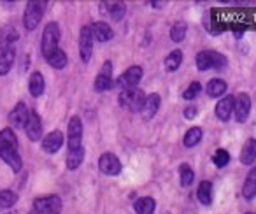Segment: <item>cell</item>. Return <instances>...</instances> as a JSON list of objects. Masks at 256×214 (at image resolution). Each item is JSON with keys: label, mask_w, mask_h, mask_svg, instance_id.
<instances>
[{"label": "cell", "mask_w": 256, "mask_h": 214, "mask_svg": "<svg viewBox=\"0 0 256 214\" xmlns=\"http://www.w3.org/2000/svg\"><path fill=\"white\" fill-rule=\"evenodd\" d=\"M0 160L4 162L12 172H20L23 168L18 136L11 126L0 130Z\"/></svg>", "instance_id": "cell-1"}, {"label": "cell", "mask_w": 256, "mask_h": 214, "mask_svg": "<svg viewBox=\"0 0 256 214\" xmlns=\"http://www.w3.org/2000/svg\"><path fill=\"white\" fill-rule=\"evenodd\" d=\"M195 64H196V68H198L200 72L210 70V68H214V70H221V68H224L228 65V60H226L224 54L218 53V51L204 50L195 56Z\"/></svg>", "instance_id": "cell-2"}, {"label": "cell", "mask_w": 256, "mask_h": 214, "mask_svg": "<svg viewBox=\"0 0 256 214\" xmlns=\"http://www.w3.org/2000/svg\"><path fill=\"white\" fill-rule=\"evenodd\" d=\"M60 25L56 22H50L42 30V39H40V53L44 58H50L54 51L58 50V44H60Z\"/></svg>", "instance_id": "cell-3"}, {"label": "cell", "mask_w": 256, "mask_h": 214, "mask_svg": "<svg viewBox=\"0 0 256 214\" xmlns=\"http://www.w3.org/2000/svg\"><path fill=\"white\" fill-rule=\"evenodd\" d=\"M146 93L140 88H132V90H123L118 95V104L120 107L126 109L130 112H140L144 107V102H146Z\"/></svg>", "instance_id": "cell-4"}, {"label": "cell", "mask_w": 256, "mask_h": 214, "mask_svg": "<svg viewBox=\"0 0 256 214\" xmlns=\"http://www.w3.org/2000/svg\"><path fill=\"white\" fill-rule=\"evenodd\" d=\"M44 12H46V2L32 0L26 4L25 12H23V26L26 28V32H34L39 26Z\"/></svg>", "instance_id": "cell-5"}, {"label": "cell", "mask_w": 256, "mask_h": 214, "mask_svg": "<svg viewBox=\"0 0 256 214\" xmlns=\"http://www.w3.org/2000/svg\"><path fill=\"white\" fill-rule=\"evenodd\" d=\"M144 76V68L140 65H130L120 78L116 79V86L123 92V90H132L137 88L139 82L142 81Z\"/></svg>", "instance_id": "cell-6"}, {"label": "cell", "mask_w": 256, "mask_h": 214, "mask_svg": "<svg viewBox=\"0 0 256 214\" xmlns=\"http://www.w3.org/2000/svg\"><path fill=\"white\" fill-rule=\"evenodd\" d=\"M62 198L58 195H44L37 196L32 204V209L37 214H60L62 210Z\"/></svg>", "instance_id": "cell-7"}, {"label": "cell", "mask_w": 256, "mask_h": 214, "mask_svg": "<svg viewBox=\"0 0 256 214\" xmlns=\"http://www.w3.org/2000/svg\"><path fill=\"white\" fill-rule=\"evenodd\" d=\"M67 148L68 151H76L82 148V122L79 116H72L67 125Z\"/></svg>", "instance_id": "cell-8"}, {"label": "cell", "mask_w": 256, "mask_h": 214, "mask_svg": "<svg viewBox=\"0 0 256 214\" xmlns=\"http://www.w3.org/2000/svg\"><path fill=\"white\" fill-rule=\"evenodd\" d=\"M93 42H95V39H93L92 26H81V32H79V58L84 64H88L93 54Z\"/></svg>", "instance_id": "cell-9"}, {"label": "cell", "mask_w": 256, "mask_h": 214, "mask_svg": "<svg viewBox=\"0 0 256 214\" xmlns=\"http://www.w3.org/2000/svg\"><path fill=\"white\" fill-rule=\"evenodd\" d=\"M98 168L104 176L114 178V176L121 174L123 165H121V160L114 153H104V154H100V158H98Z\"/></svg>", "instance_id": "cell-10"}, {"label": "cell", "mask_w": 256, "mask_h": 214, "mask_svg": "<svg viewBox=\"0 0 256 214\" xmlns=\"http://www.w3.org/2000/svg\"><path fill=\"white\" fill-rule=\"evenodd\" d=\"M30 109L25 102H18L12 111L9 112V123H11V128H25L26 122L30 118Z\"/></svg>", "instance_id": "cell-11"}, {"label": "cell", "mask_w": 256, "mask_h": 214, "mask_svg": "<svg viewBox=\"0 0 256 214\" xmlns=\"http://www.w3.org/2000/svg\"><path fill=\"white\" fill-rule=\"evenodd\" d=\"M249 114H251V96L248 93H238L235 96V107H234V116L237 123L248 122Z\"/></svg>", "instance_id": "cell-12"}, {"label": "cell", "mask_w": 256, "mask_h": 214, "mask_svg": "<svg viewBox=\"0 0 256 214\" xmlns=\"http://www.w3.org/2000/svg\"><path fill=\"white\" fill-rule=\"evenodd\" d=\"M65 140L67 139H65V136H64L62 130H53V132L46 134V136L42 137L40 144H42V150L46 151V153L54 154L62 150V146L65 144Z\"/></svg>", "instance_id": "cell-13"}, {"label": "cell", "mask_w": 256, "mask_h": 214, "mask_svg": "<svg viewBox=\"0 0 256 214\" xmlns=\"http://www.w3.org/2000/svg\"><path fill=\"white\" fill-rule=\"evenodd\" d=\"M234 107H235V96L234 95H224L221 100H218L214 114L220 122L226 123L230 122V118L234 116Z\"/></svg>", "instance_id": "cell-14"}, {"label": "cell", "mask_w": 256, "mask_h": 214, "mask_svg": "<svg viewBox=\"0 0 256 214\" xmlns=\"http://www.w3.org/2000/svg\"><path fill=\"white\" fill-rule=\"evenodd\" d=\"M23 130H25L26 137H28L32 142H39V140L42 139L44 128H42V120H40L39 112H36V111L30 112V118Z\"/></svg>", "instance_id": "cell-15"}, {"label": "cell", "mask_w": 256, "mask_h": 214, "mask_svg": "<svg viewBox=\"0 0 256 214\" xmlns=\"http://www.w3.org/2000/svg\"><path fill=\"white\" fill-rule=\"evenodd\" d=\"M16 60V50L12 44H4L0 50V76H8Z\"/></svg>", "instance_id": "cell-16"}, {"label": "cell", "mask_w": 256, "mask_h": 214, "mask_svg": "<svg viewBox=\"0 0 256 214\" xmlns=\"http://www.w3.org/2000/svg\"><path fill=\"white\" fill-rule=\"evenodd\" d=\"M160 107H162L160 93H150V95L146 96V102H144V107H142V111H140V114H142V118L146 120V122H150V120H153L154 116L158 114Z\"/></svg>", "instance_id": "cell-17"}, {"label": "cell", "mask_w": 256, "mask_h": 214, "mask_svg": "<svg viewBox=\"0 0 256 214\" xmlns=\"http://www.w3.org/2000/svg\"><path fill=\"white\" fill-rule=\"evenodd\" d=\"M28 92L34 98H39V96L44 95L46 92V79H44L42 72L34 70L28 78Z\"/></svg>", "instance_id": "cell-18"}, {"label": "cell", "mask_w": 256, "mask_h": 214, "mask_svg": "<svg viewBox=\"0 0 256 214\" xmlns=\"http://www.w3.org/2000/svg\"><path fill=\"white\" fill-rule=\"evenodd\" d=\"M92 32H93V39L96 40V42H109L110 39L114 37V32H112V28H110V25L109 23H106V22H95V23H92Z\"/></svg>", "instance_id": "cell-19"}, {"label": "cell", "mask_w": 256, "mask_h": 214, "mask_svg": "<svg viewBox=\"0 0 256 214\" xmlns=\"http://www.w3.org/2000/svg\"><path fill=\"white\" fill-rule=\"evenodd\" d=\"M226 90H228L226 81L221 79V78H212L206 84V93L210 96V98H223L224 93H226Z\"/></svg>", "instance_id": "cell-20"}, {"label": "cell", "mask_w": 256, "mask_h": 214, "mask_svg": "<svg viewBox=\"0 0 256 214\" xmlns=\"http://www.w3.org/2000/svg\"><path fill=\"white\" fill-rule=\"evenodd\" d=\"M134 210H136V214H154V210H156V200L153 196H139L134 202Z\"/></svg>", "instance_id": "cell-21"}, {"label": "cell", "mask_w": 256, "mask_h": 214, "mask_svg": "<svg viewBox=\"0 0 256 214\" xmlns=\"http://www.w3.org/2000/svg\"><path fill=\"white\" fill-rule=\"evenodd\" d=\"M256 162V139H248L244 148L240 150V164L242 165H252Z\"/></svg>", "instance_id": "cell-22"}, {"label": "cell", "mask_w": 256, "mask_h": 214, "mask_svg": "<svg viewBox=\"0 0 256 214\" xmlns=\"http://www.w3.org/2000/svg\"><path fill=\"white\" fill-rule=\"evenodd\" d=\"M102 11H106V14L110 16L114 22H121L123 16L126 14V6L123 2H112V4L107 2V4L102 6Z\"/></svg>", "instance_id": "cell-23"}, {"label": "cell", "mask_w": 256, "mask_h": 214, "mask_svg": "<svg viewBox=\"0 0 256 214\" xmlns=\"http://www.w3.org/2000/svg\"><path fill=\"white\" fill-rule=\"evenodd\" d=\"M242 196L246 200H252L256 196V167H252L246 178L244 186H242Z\"/></svg>", "instance_id": "cell-24"}, {"label": "cell", "mask_w": 256, "mask_h": 214, "mask_svg": "<svg viewBox=\"0 0 256 214\" xmlns=\"http://www.w3.org/2000/svg\"><path fill=\"white\" fill-rule=\"evenodd\" d=\"M196 198L202 206H210L212 204V182L200 181L198 188H196Z\"/></svg>", "instance_id": "cell-25"}, {"label": "cell", "mask_w": 256, "mask_h": 214, "mask_svg": "<svg viewBox=\"0 0 256 214\" xmlns=\"http://www.w3.org/2000/svg\"><path fill=\"white\" fill-rule=\"evenodd\" d=\"M182 58H184V54H182L181 50H172L170 53L165 56V62H164L165 70H167V72H176L179 67H181Z\"/></svg>", "instance_id": "cell-26"}, {"label": "cell", "mask_w": 256, "mask_h": 214, "mask_svg": "<svg viewBox=\"0 0 256 214\" xmlns=\"http://www.w3.org/2000/svg\"><path fill=\"white\" fill-rule=\"evenodd\" d=\"M202 137H204V130L200 126H192L184 134V137H182V144H184V148H195L202 142Z\"/></svg>", "instance_id": "cell-27"}, {"label": "cell", "mask_w": 256, "mask_h": 214, "mask_svg": "<svg viewBox=\"0 0 256 214\" xmlns=\"http://www.w3.org/2000/svg\"><path fill=\"white\" fill-rule=\"evenodd\" d=\"M46 62H48V65H50L51 68H54V70H64V68L67 67V64H68V58H67V53L58 48V50L54 51L50 58H46Z\"/></svg>", "instance_id": "cell-28"}, {"label": "cell", "mask_w": 256, "mask_h": 214, "mask_svg": "<svg viewBox=\"0 0 256 214\" xmlns=\"http://www.w3.org/2000/svg\"><path fill=\"white\" fill-rule=\"evenodd\" d=\"M84 162V148L76 151H67V158H65V165L68 170H78Z\"/></svg>", "instance_id": "cell-29"}, {"label": "cell", "mask_w": 256, "mask_h": 214, "mask_svg": "<svg viewBox=\"0 0 256 214\" xmlns=\"http://www.w3.org/2000/svg\"><path fill=\"white\" fill-rule=\"evenodd\" d=\"M116 86V81H114L110 76H104L98 72V76L93 81V88H95L96 93H104V92H110V90Z\"/></svg>", "instance_id": "cell-30"}, {"label": "cell", "mask_w": 256, "mask_h": 214, "mask_svg": "<svg viewBox=\"0 0 256 214\" xmlns=\"http://www.w3.org/2000/svg\"><path fill=\"white\" fill-rule=\"evenodd\" d=\"M195 181V170L192 168L190 164H181L179 165V182L182 188H190Z\"/></svg>", "instance_id": "cell-31"}, {"label": "cell", "mask_w": 256, "mask_h": 214, "mask_svg": "<svg viewBox=\"0 0 256 214\" xmlns=\"http://www.w3.org/2000/svg\"><path fill=\"white\" fill-rule=\"evenodd\" d=\"M18 204V193L12 190H0V209H11Z\"/></svg>", "instance_id": "cell-32"}, {"label": "cell", "mask_w": 256, "mask_h": 214, "mask_svg": "<svg viewBox=\"0 0 256 214\" xmlns=\"http://www.w3.org/2000/svg\"><path fill=\"white\" fill-rule=\"evenodd\" d=\"M186 34H188V25H186L184 22H178V23H174L170 28V39L179 44L186 39Z\"/></svg>", "instance_id": "cell-33"}, {"label": "cell", "mask_w": 256, "mask_h": 214, "mask_svg": "<svg viewBox=\"0 0 256 214\" xmlns=\"http://www.w3.org/2000/svg\"><path fill=\"white\" fill-rule=\"evenodd\" d=\"M212 164L216 165L218 168H224L228 164H230V153L226 150H216V153L212 154Z\"/></svg>", "instance_id": "cell-34"}, {"label": "cell", "mask_w": 256, "mask_h": 214, "mask_svg": "<svg viewBox=\"0 0 256 214\" xmlns=\"http://www.w3.org/2000/svg\"><path fill=\"white\" fill-rule=\"evenodd\" d=\"M200 93H202V84H200L198 81H193V82H190L188 88L182 92V98L190 102V100H195Z\"/></svg>", "instance_id": "cell-35"}, {"label": "cell", "mask_w": 256, "mask_h": 214, "mask_svg": "<svg viewBox=\"0 0 256 214\" xmlns=\"http://www.w3.org/2000/svg\"><path fill=\"white\" fill-rule=\"evenodd\" d=\"M182 114H184V118H186V120L196 118V114H198V107H196V106H188V107H184V111H182Z\"/></svg>", "instance_id": "cell-36"}, {"label": "cell", "mask_w": 256, "mask_h": 214, "mask_svg": "<svg viewBox=\"0 0 256 214\" xmlns=\"http://www.w3.org/2000/svg\"><path fill=\"white\" fill-rule=\"evenodd\" d=\"M30 214H37V212H36V210H34V209H32V210H30Z\"/></svg>", "instance_id": "cell-37"}, {"label": "cell", "mask_w": 256, "mask_h": 214, "mask_svg": "<svg viewBox=\"0 0 256 214\" xmlns=\"http://www.w3.org/2000/svg\"><path fill=\"white\" fill-rule=\"evenodd\" d=\"M246 214H256V212H246Z\"/></svg>", "instance_id": "cell-38"}]
</instances>
